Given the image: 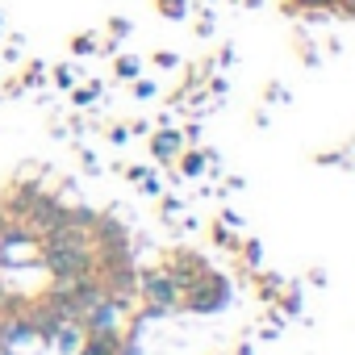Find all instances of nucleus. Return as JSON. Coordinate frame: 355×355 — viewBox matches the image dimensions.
<instances>
[{
    "mask_svg": "<svg viewBox=\"0 0 355 355\" xmlns=\"http://www.w3.org/2000/svg\"><path fill=\"white\" fill-rule=\"evenodd\" d=\"M230 301V284H226V276H218V272H201L189 288H184V297H180V305H189L193 313H214V309H222Z\"/></svg>",
    "mask_w": 355,
    "mask_h": 355,
    "instance_id": "nucleus-1",
    "label": "nucleus"
},
{
    "mask_svg": "<svg viewBox=\"0 0 355 355\" xmlns=\"http://www.w3.org/2000/svg\"><path fill=\"white\" fill-rule=\"evenodd\" d=\"M42 263L55 280H76V276H88L96 272V259H92V243L88 247H51L42 251Z\"/></svg>",
    "mask_w": 355,
    "mask_h": 355,
    "instance_id": "nucleus-2",
    "label": "nucleus"
},
{
    "mask_svg": "<svg viewBox=\"0 0 355 355\" xmlns=\"http://www.w3.org/2000/svg\"><path fill=\"white\" fill-rule=\"evenodd\" d=\"M67 209H71V205H63L55 193H38V201L30 205L26 222H30V230H34V234H46V230L67 226Z\"/></svg>",
    "mask_w": 355,
    "mask_h": 355,
    "instance_id": "nucleus-3",
    "label": "nucleus"
},
{
    "mask_svg": "<svg viewBox=\"0 0 355 355\" xmlns=\"http://www.w3.org/2000/svg\"><path fill=\"white\" fill-rule=\"evenodd\" d=\"M138 297H146L150 305H163V309H175L180 305V284H175L167 272H138Z\"/></svg>",
    "mask_w": 355,
    "mask_h": 355,
    "instance_id": "nucleus-4",
    "label": "nucleus"
},
{
    "mask_svg": "<svg viewBox=\"0 0 355 355\" xmlns=\"http://www.w3.org/2000/svg\"><path fill=\"white\" fill-rule=\"evenodd\" d=\"M30 338H38L30 318H0V343H5V347H21Z\"/></svg>",
    "mask_w": 355,
    "mask_h": 355,
    "instance_id": "nucleus-5",
    "label": "nucleus"
},
{
    "mask_svg": "<svg viewBox=\"0 0 355 355\" xmlns=\"http://www.w3.org/2000/svg\"><path fill=\"white\" fill-rule=\"evenodd\" d=\"M88 234H92V243H113V239H125L130 230H125V222L117 214H96V222L88 226Z\"/></svg>",
    "mask_w": 355,
    "mask_h": 355,
    "instance_id": "nucleus-6",
    "label": "nucleus"
},
{
    "mask_svg": "<svg viewBox=\"0 0 355 355\" xmlns=\"http://www.w3.org/2000/svg\"><path fill=\"white\" fill-rule=\"evenodd\" d=\"M38 193H42L38 184H21V189H17V193L9 197V205H5V214H9L13 222H26V214H30V205L38 201Z\"/></svg>",
    "mask_w": 355,
    "mask_h": 355,
    "instance_id": "nucleus-7",
    "label": "nucleus"
},
{
    "mask_svg": "<svg viewBox=\"0 0 355 355\" xmlns=\"http://www.w3.org/2000/svg\"><path fill=\"white\" fill-rule=\"evenodd\" d=\"M80 355H121V351H117V330H105V334H84Z\"/></svg>",
    "mask_w": 355,
    "mask_h": 355,
    "instance_id": "nucleus-8",
    "label": "nucleus"
},
{
    "mask_svg": "<svg viewBox=\"0 0 355 355\" xmlns=\"http://www.w3.org/2000/svg\"><path fill=\"white\" fill-rule=\"evenodd\" d=\"M180 146H184V138L175 134V130H159V134L150 138V150H155V159H163V163L180 155Z\"/></svg>",
    "mask_w": 355,
    "mask_h": 355,
    "instance_id": "nucleus-9",
    "label": "nucleus"
},
{
    "mask_svg": "<svg viewBox=\"0 0 355 355\" xmlns=\"http://www.w3.org/2000/svg\"><path fill=\"white\" fill-rule=\"evenodd\" d=\"M155 9L167 17V21H180V17H189V9H193V0H155Z\"/></svg>",
    "mask_w": 355,
    "mask_h": 355,
    "instance_id": "nucleus-10",
    "label": "nucleus"
},
{
    "mask_svg": "<svg viewBox=\"0 0 355 355\" xmlns=\"http://www.w3.org/2000/svg\"><path fill=\"white\" fill-rule=\"evenodd\" d=\"M71 51H76V55H92V51H96V38H92V34H76V38H71Z\"/></svg>",
    "mask_w": 355,
    "mask_h": 355,
    "instance_id": "nucleus-11",
    "label": "nucleus"
},
{
    "mask_svg": "<svg viewBox=\"0 0 355 355\" xmlns=\"http://www.w3.org/2000/svg\"><path fill=\"white\" fill-rule=\"evenodd\" d=\"M201 167H205V155H189V159L180 163V171H184V175H201Z\"/></svg>",
    "mask_w": 355,
    "mask_h": 355,
    "instance_id": "nucleus-12",
    "label": "nucleus"
},
{
    "mask_svg": "<svg viewBox=\"0 0 355 355\" xmlns=\"http://www.w3.org/2000/svg\"><path fill=\"white\" fill-rule=\"evenodd\" d=\"M117 76L121 80H134L138 76V59H117Z\"/></svg>",
    "mask_w": 355,
    "mask_h": 355,
    "instance_id": "nucleus-13",
    "label": "nucleus"
},
{
    "mask_svg": "<svg viewBox=\"0 0 355 355\" xmlns=\"http://www.w3.org/2000/svg\"><path fill=\"white\" fill-rule=\"evenodd\" d=\"M96 96H101V84H88V88L76 92V105H88V101H96Z\"/></svg>",
    "mask_w": 355,
    "mask_h": 355,
    "instance_id": "nucleus-14",
    "label": "nucleus"
},
{
    "mask_svg": "<svg viewBox=\"0 0 355 355\" xmlns=\"http://www.w3.org/2000/svg\"><path fill=\"white\" fill-rule=\"evenodd\" d=\"M134 96H138V101H150V96H155V84H150V80H138V84H134Z\"/></svg>",
    "mask_w": 355,
    "mask_h": 355,
    "instance_id": "nucleus-15",
    "label": "nucleus"
},
{
    "mask_svg": "<svg viewBox=\"0 0 355 355\" xmlns=\"http://www.w3.org/2000/svg\"><path fill=\"white\" fill-rule=\"evenodd\" d=\"M155 63H159V67H175V63H180V59H175L171 51H159V55H155Z\"/></svg>",
    "mask_w": 355,
    "mask_h": 355,
    "instance_id": "nucleus-16",
    "label": "nucleus"
},
{
    "mask_svg": "<svg viewBox=\"0 0 355 355\" xmlns=\"http://www.w3.org/2000/svg\"><path fill=\"white\" fill-rule=\"evenodd\" d=\"M109 30H113V34H121V38H125V34H130V21H121V17H113V21H109Z\"/></svg>",
    "mask_w": 355,
    "mask_h": 355,
    "instance_id": "nucleus-17",
    "label": "nucleus"
},
{
    "mask_svg": "<svg viewBox=\"0 0 355 355\" xmlns=\"http://www.w3.org/2000/svg\"><path fill=\"white\" fill-rule=\"evenodd\" d=\"M55 80H59V84L67 88V84H71V67H59V71H55Z\"/></svg>",
    "mask_w": 355,
    "mask_h": 355,
    "instance_id": "nucleus-18",
    "label": "nucleus"
},
{
    "mask_svg": "<svg viewBox=\"0 0 355 355\" xmlns=\"http://www.w3.org/2000/svg\"><path fill=\"white\" fill-rule=\"evenodd\" d=\"M0 30H5V17H0Z\"/></svg>",
    "mask_w": 355,
    "mask_h": 355,
    "instance_id": "nucleus-19",
    "label": "nucleus"
},
{
    "mask_svg": "<svg viewBox=\"0 0 355 355\" xmlns=\"http://www.w3.org/2000/svg\"><path fill=\"white\" fill-rule=\"evenodd\" d=\"M0 214H5V201H0Z\"/></svg>",
    "mask_w": 355,
    "mask_h": 355,
    "instance_id": "nucleus-20",
    "label": "nucleus"
}]
</instances>
